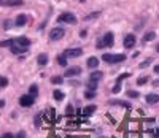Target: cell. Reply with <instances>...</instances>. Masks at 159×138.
<instances>
[{"label": "cell", "mask_w": 159, "mask_h": 138, "mask_svg": "<svg viewBox=\"0 0 159 138\" xmlns=\"http://www.w3.org/2000/svg\"><path fill=\"white\" fill-rule=\"evenodd\" d=\"M102 61L107 64H118V62H124L126 56L124 54H104L102 56Z\"/></svg>", "instance_id": "cell-1"}, {"label": "cell", "mask_w": 159, "mask_h": 138, "mask_svg": "<svg viewBox=\"0 0 159 138\" xmlns=\"http://www.w3.org/2000/svg\"><path fill=\"white\" fill-rule=\"evenodd\" d=\"M97 48H108V46H113V34L111 32H107V34L102 37V38L97 41Z\"/></svg>", "instance_id": "cell-2"}, {"label": "cell", "mask_w": 159, "mask_h": 138, "mask_svg": "<svg viewBox=\"0 0 159 138\" xmlns=\"http://www.w3.org/2000/svg\"><path fill=\"white\" fill-rule=\"evenodd\" d=\"M57 21L59 22H65V24H75V22H77V18H75L73 13H60Z\"/></svg>", "instance_id": "cell-3"}, {"label": "cell", "mask_w": 159, "mask_h": 138, "mask_svg": "<svg viewBox=\"0 0 159 138\" xmlns=\"http://www.w3.org/2000/svg\"><path fill=\"white\" fill-rule=\"evenodd\" d=\"M64 35H65V30L60 29V27H56V29L51 30L49 40H51V41H57V40H60V38H64Z\"/></svg>", "instance_id": "cell-4"}, {"label": "cell", "mask_w": 159, "mask_h": 138, "mask_svg": "<svg viewBox=\"0 0 159 138\" xmlns=\"http://www.w3.org/2000/svg\"><path fill=\"white\" fill-rule=\"evenodd\" d=\"M34 102H35V97H32L30 94L21 95V99H19V105H21V107H32Z\"/></svg>", "instance_id": "cell-5"}, {"label": "cell", "mask_w": 159, "mask_h": 138, "mask_svg": "<svg viewBox=\"0 0 159 138\" xmlns=\"http://www.w3.org/2000/svg\"><path fill=\"white\" fill-rule=\"evenodd\" d=\"M81 54H83L81 48H70L64 51V57H80Z\"/></svg>", "instance_id": "cell-6"}, {"label": "cell", "mask_w": 159, "mask_h": 138, "mask_svg": "<svg viewBox=\"0 0 159 138\" xmlns=\"http://www.w3.org/2000/svg\"><path fill=\"white\" fill-rule=\"evenodd\" d=\"M135 41H137V38H135V35H126V38H124V48L126 49H130V48H134L135 46Z\"/></svg>", "instance_id": "cell-7"}, {"label": "cell", "mask_w": 159, "mask_h": 138, "mask_svg": "<svg viewBox=\"0 0 159 138\" xmlns=\"http://www.w3.org/2000/svg\"><path fill=\"white\" fill-rule=\"evenodd\" d=\"M13 45L22 46V48H29V45H30V40L27 38V37H18V38H15V43H13Z\"/></svg>", "instance_id": "cell-8"}, {"label": "cell", "mask_w": 159, "mask_h": 138, "mask_svg": "<svg viewBox=\"0 0 159 138\" xmlns=\"http://www.w3.org/2000/svg\"><path fill=\"white\" fill-rule=\"evenodd\" d=\"M80 73H81V68L80 67H72V68H68L67 72L64 73V76H75V75H80Z\"/></svg>", "instance_id": "cell-9"}, {"label": "cell", "mask_w": 159, "mask_h": 138, "mask_svg": "<svg viewBox=\"0 0 159 138\" xmlns=\"http://www.w3.org/2000/svg\"><path fill=\"white\" fill-rule=\"evenodd\" d=\"M110 105H115V107H124V108H130L129 102H124V100H110Z\"/></svg>", "instance_id": "cell-10"}, {"label": "cell", "mask_w": 159, "mask_h": 138, "mask_svg": "<svg viewBox=\"0 0 159 138\" xmlns=\"http://www.w3.org/2000/svg\"><path fill=\"white\" fill-rule=\"evenodd\" d=\"M86 65L89 68H97V67H99V59H97V57H89L86 61Z\"/></svg>", "instance_id": "cell-11"}, {"label": "cell", "mask_w": 159, "mask_h": 138, "mask_svg": "<svg viewBox=\"0 0 159 138\" xmlns=\"http://www.w3.org/2000/svg\"><path fill=\"white\" fill-rule=\"evenodd\" d=\"M26 22H27V16L26 15H19L16 18V21H15V24L18 27H22V26H26Z\"/></svg>", "instance_id": "cell-12"}, {"label": "cell", "mask_w": 159, "mask_h": 138, "mask_svg": "<svg viewBox=\"0 0 159 138\" xmlns=\"http://www.w3.org/2000/svg\"><path fill=\"white\" fill-rule=\"evenodd\" d=\"M27 51V48H22V46H18V45H11V53L13 54H24Z\"/></svg>", "instance_id": "cell-13"}, {"label": "cell", "mask_w": 159, "mask_h": 138, "mask_svg": "<svg viewBox=\"0 0 159 138\" xmlns=\"http://www.w3.org/2000/svg\"><path fill=\"white\" fill-rule=\"evenodd\" d=\"M146 102H148L149 105L158 103V102H159V95H158V94H148V95H146Z\"/></svg>", "instance_id": "cell-14"}, {"label": "cell", "mask_w": 159, "mask_h": 138, "mask_svg": "<svg viewBox=\"0 0 159 138\" xmlns=\"http://www.w3.org/2000/svg\"><path fill=\"white\" fill-rule=\"evenodd\" d=\"M0 3H5L10 7H16V5H22V0H0Z\"/></svg>", "instance_id": "cell-15"}, {"label": "cell", "mask_w": 159, "mask_h": 138, "mask_svg": "<svg viewBox=\"0 0 159 138\" xmlns=\"http://www.w3.org/2000/svg\"><path fill=\"white\" fill-rule=\"evenodd\" d=\"M37 62H38V65H46V64H48V56H46V54H40Z\"/></svg>", "instance_id": "cell-16"}, {"label": "cell", "mask_w": 159, "mask_h": 138, "mask_svg": "<svg viewBox=\"0 0 159 138\" xmlns=\"http://www.w3.org/2000/svg\"><path fill=\"white\" fill-rule=\"evenodd\" d=\"M29 94L32 95V97H37V95H38V86H37V84H32V86L29 87Z\"/></svg>", "instance_id": "cell-17"}, {"label": "cell", "mask_w": 159, "mask_h": 138, "mask_svg": "<svg viewBox=\"0 0 159 138\" xmlns=\"http://www.w3.org/2000/svg\"><path fill=\"white\" fill-rule=\"evenodd\" d=\"M89 78L92 81H99V80H102V72H92L89 75Z\"/></svg>", "instance_id": "cell-18"}, {"label": "cell", "mask_w": 159, "mask_h": 138, "mask_svg": "<svg viewBox=\"0 0 159 138\" xmlns=\"http://www.w3.org/2000/svg\"><path fill=\"white\" fill-rule=\"evenodd\" d=\"M96 105H89V107H86L85 110H83V114H86V116H88V114H92V113H94L96 111Z\"/></svg>", "instance_id": "cell-19"}, {"label": "cell", "mask_w": 159, "mask_h": 138, "mask_svg": "<svg viewBox=\"0 0 159 138\" xmlns=\"http://www.w3.org/2000/svg\"><path fill=\"white\" fill-rule=\"evenodd\" d=\"M15 43V38H10V40H3L0 41V48H8V46H11Z\"/></svg>", "instance_id": "cell-20"}, {"label": "cell", "mask_w": 159, "mask_h": 138, "mask_svg": "<svg viewBox=\"0 0 159 138\" xmlns=\"http://www.w3.org/2000/svg\"><path fill=\"white\" fill-rule=\"evenodd\" d=\"M154 38H156V34H154V32H146L145 37H143L145 41H151V40H154Z\"/></svg>", "instance_id": "cell-21"}, {"label": "cell", "mask_w": 159, "mask_h": 138, "mask_svg": "<svg viewBox=\"0 0 159 138\" xmlns=\"http://www.w3.org/2000/svg\"><path fill=\"white\" fill-rule=\"evenodd\" d=\"M86 87H88V91H94L96 92V89H97V81H89V83H88V84H86Z\"/></svg>", "instance_id": "cell-22"}, {"label": "cell", "mask_w": 159, "mask_h": 138, "mask_svg": "<svg viewBox=\"0 0 159 138\" xmlns=\"http://www.w3.org/2000/svg\"><path fill=\"white\" fill-rule=\"evenodd\" d=\"M53 95H54V99L57 100V102L64 100V92H60V91H54V92H53Z\"/></svg>", "instance_id": "cell-23"}, {"label": "cell", "mask_w": 159, "mask_h": 138, "mask_svg": "<svg viewBox=\"0 0 159 138\" xmlns=\"http://www.w3.org/2000/svg\"><path fill=\"white\" fill-rule=\"evenodd\" d=\"M51 83H53V84H62L64 78L62 76H54V78H51Z\"/></svg>", "instance_id": "cell-24"}, {"label": "cell", "mask_w": 159, "mask_h": 138, "mask_svg": "<svg viewBox=\"0 0 159 138\" xmlns=\"http://www.w3.org/2000/svg\"><path fill=\"white\" fill-rule=\"evenodd\" d=\"M148 80H149L148 76H142V78H138V80H137V84L143 86V84H146V83H148Z\"/></svg>", "instance_id": "cell-25"}, {"label": "cell", "mask_w": 159, "mask_h": 138, "mask_svg": "<svg viewBox=\"0 0 159 138\" xmlns=\"http://www.w3.org/2000/svg\"><path fill=\"white\" fill-rule=\"evenodd\" d=\"M94 97H96V92L94 91H86L85 92V99L89 100V99H94Z\"/></svg>", "instance_id": "cell-26"}, {"label": "cell", "mask_w": 159, "mask_h": 138, "mask_svg": "<svg viewBox=\"0 0 159 138\" xmlns=\"http://www.w3.org/2000/svg\"><path fill=\"white\" fill-rule=\"evenodd\" d=\"M97 16H100V13H99V11L91 13V15H88V16L85 18V21H91V19H94V18H97Z\"/></svg>", "instance_id": "cell-27"}, {"label": "cell", "mask_w": 159, "mask_h": 138, "mask_svg": "<svg viewBox=\"0 0 159 138\" xmlns=\"http://www.w3.org/2000/svg\"><path fill=\"white\" fill-rule=\"evenodd\" d=\"M57 62H59V65H62V67L67 65V59H65L64 56H59V57H57Z\"/></svg>", "instance_id": "cell-28"}, {"label": "cell", "mask_w": 159, "mask_h": 138, "mask_svg": "<svg viewBox=\"0 0 159 138\" xmlns=\"http://www.w3.org/2000/svg\"><path fill=\"white\" fill-rule=\"evenodd\" d=\"M127 95H129L130 99H137V97H138L140 94H138L137 91H127Z\"/></svg>", "instance_id": "cell-29"}, {"label": "cell", "mask_w": 159, "mask_h": 138, "mask_svg": "<svg viewBox=\"0 0 159 138\" xmlns=\"http://www.w3.org/2000/svg\"><path fill=\"white\" fill-rule=\"evenodd\" d=\"M5 86H8V80L5 76H0V87H5Z\"/></svg>", "instance_id": "cell-30"}, {"label": "cell", "mask_w": 159, "mask_h": 138, "mask_svg": "<svg viewBox=\"0 0 159 138\" xmlns=\"http://www.w3.org/2000/svg\"><path fill=\"white\" fill-rule=\"evenodd\" d=\"M119 91H121V81H118V83L113 86V94H118Z\"/></svg>", "instance_id": "cell-31"}, {"label": "cell", "mask_w": 159, "mask_h": 138, "mask_svg": "<svg viewBox=\"0 0 159 138\" xmlns=\"http://www.w3.org/2000/svg\"><path fill=\"white\" fill-rule=\"evenodd\" d=\"M151 61H153L151 57H149V59H146V61H145V62H142V64H140V68H145L146 65H149V62H151Z\"/></svg>", "instance_id": "cell-32"}, {"label": "cell", "mask_w": 159, "mask_h": 138, "mask_svg": "<svg viewBox=\"0 0 159 138\" xmlns=\"http://www.w3.org/2000/svg\"><path fill=\"white\" fill-rule=\"evenodd\" d=\"M130 75L129 73H123V75H119V78H118V81H121V80H126V78H129Z\"/></svg>", "instance_id": "cell-33"}, {"label": "cell", "mask_w": 159, "mask_h": 138, "mask_svg": "<svg viewBox=\"0 0 159 138\" xmlns=\"http://www.w3.org/2000/svg\"><path fill=\"white\" fill-rule=\"evenodd\" d=\"M16 138H26V133H24V132H19V133L16 135Z\"/></svg>", "instance_id": "cell-34"}, {"label": "cell", "mask_w": 159, "mask_h": 138, "mask_svg": "<svg viewBox=\"0 0 159 138\" xmlns=\"http://www.w3.org/2000/svg\"><path fill=\"white\" fill-rule=\"evenodd\" d=\"M0 138H15V137H13V135H11V133H5V135H2V137H0Z\"/></svg>", "instance_id": "cell-35"}, {"label": "cell", "mask_w": 159, "mask_h": 138, "mask_svg": "<svg viewBox=\"0 0 159 138\" xmlns=\"http://www.w3.org/2000/svg\"><path fill=\"white\" fill-rule=\"evenodd\" d=\"M35 126H37V127L40 126V116H35Z\"/></svg>", "instance_id": "cell-36"}, {"label": "cell", "mask_w": 159, "mask_h": 138, "mask_svg": "<svg viewBox=\"0 0 159 138\" xmlns=\"http://www.w3.org/2000/svg\"><path fill=\"white\" fill-rule=\"evenodd\" d=\"M80 37H81V38H85V37H86V30H81V32H80Z\"/></svg>", "instance_id": "cell-37"}, {"label": "cell", "mask_w": 159, "mask_h": 138, "mask_svg": "<svg viewBox=\"0 0 159 138\" xmlns=\"http://www.w3.org/2000/svg\"><path fill=\"white\" fill-rule=\"evenodd\" d=\"M153 70H154V73H158V75H159V65H156V67L153 68Z\"/></svg>", "instance_id": "cell-38"}, {"label": "cell", "mask_w": 159, "mask_h": 138, "mask_svg": "<svg viewBox=\"0 0 159 138\" xmlns=\"http://www.w3.org/2000/svg\"><path fill=\"white\" fill-rule=\"evenodd\" d=\"M153 135H154V137H158V138H159V129H158V130H154V132H153Z\"/></svg>", "instance_id": "cell-39"}, {"label": "cell", "mask_w": 159, "mask_h": 138, "mask_svg": "<svg viewBox=\"0 0 159 138\" xmlns=\"http://www.w3.org/2000/svg\"><path fill=\"white\" fill-rule=\"evenodd\" d=\"M153 86H156V87H159V80H156V81H153Z\"/></svg>", "instance_id": "cell-40"}, {"label": "cell", "mask_w": 159, "mask_h": 138, "mask_svg": "<svg viewBox=\"0 0 159 138\" xmlns=\"http://www.w3.org/2000/svg\"><path fill=\"white\" fill-rule=\"evenodd\" d=\"M5 107V100H0V108H3Z\"/></svg>", "instance_id": "cell-41"}, {"label": "cell", "mask_w": 159, "mask_h": 138, "mask_svg": "<svg viewBox=\"0 0 159 138\" xmlns=\"http://www.w3.org/2000/svg\"><path fill=\"white\" fill-rule=\"evenodd\" d=\"M158 53H159V45H158Z\"/></svg>", "instance_id": "cell-42"}, {"label": "cell", "mask_w": 159, "mask_h": 138, "mask_svg": "<svg viewBox=\"0 0 159 138\" xmlns=\"http://www.w3.org/2000/svg\"><path fill=\"white\" fill-rule=\"evenodd\" d=\"M81 2H85V0H81Z\"/></svg>", "instance_id": "cell-43"}]
</instances>
